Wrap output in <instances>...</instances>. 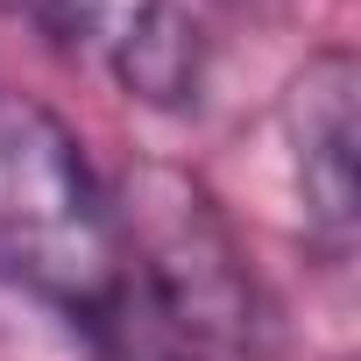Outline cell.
Wrapping results in <instances>:
<instances>
[{
	"label": "cell",
	"instance_id": "6da1fadb",
	"mask_svg": "<svg viewBox=\"0 0 361 361\" xmlns=\"http://www.w3.org/2000/svg\"><path fill=\"white\" fill-rule=\"evenodd\" d=\"M0 276L92 333L128 298L121 206L85 142L36 99L0 85Z\"/></svg>",
	"mask_w": 361,
	"mask_h": 361
},
{
	"label": "cell",
	"instance_id": "7a4b0ae2",
	"mask_svg": "<svg viewBox=\"0 0 361 361\" xmlns=\"http://www.w3.org/2000/svg\"><path fill=\"white\" fill-rule=\"evenodd\" d=\"M354 57L347 50H319L290 92H283V128L298 149V185H305V213L312 234L347 255L354 241V206H361V170H354Z\"/></svg>",
	"mask_w": 361,
	"mask_h": 361
},
{
	"label": "cell",
	"instance_id": "3957f363",
	"mask_svg": "<svg viewBox=\"0 0 361 361\" xmlns=\"http://www.w3.org/2000/svg\"><path fill=\"white\" fill-rule=\"evenodd\" d=\"M85 340H92L99 361H206V354H192V347H177L170 333H156V326H149L142 312H128V305H114Z\"/></svg>",
	"mask_w": 361,
	"mask_h": 361
},
{
	"label": "cell",
	"instance_id": "277c9868",
	"mask_svg": "<svg viewBox=\"0 0 361 361\" xmlns=\"http://www.w3.org/2000/svg\"><path fill=\"white\" fill-rule=\"evenodd\" d=\"M0 15H8V22H29L36 36H50V43L71 50V15H78V0H0Z\"/></svg>",
	"mask_w": 361,
	"mask_h": 361
}]
</instances>
